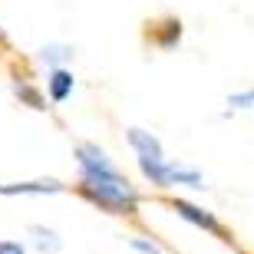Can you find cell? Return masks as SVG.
I'll return each mask as SVG.
<instances>
[{
    "instance_id": "obj_10",
    "label": "cell",
    "mask_w": 254,
    "mask_h": 254,
    "mask_svg": "<svg viewBox=\"0 0 254 254\" xmlns=\"http://www.w3.org/2000/svg\"><path fill=\"white\" fill-rule=\"evenodd\" d=\"M0 254H27V248L20 245V241H0Z\"/></svg>"
},
{
    "instance_id": "obj_6",
    "label": "cell",
    "mask_w": 254,
    "mask_h": 254,
    "mask_svg": "<svg viewBox=\"0 0 254 254\" xmlns=\"http://www.w3.org/2000/svg\"><path fill=\"white\" fill-rule=\"evenodd\" d=\"M172 185H189V189H205V179H201V172L195 169H185V165H169V189Z\"/></svg>"
},
{
    "instance_id": "obj_1",
    "label": "cell",
    "mask_w": 254,
    "mask_h": 254,
    "mask_svg": "<svg viewBox=\"0 0 254 254\" xmlns=\"http://www.w3.org/2000/svg\"><path fill=\"white\" fill-rule=\"evenodd\" d=\"M76 162H79V172H83V182H79V191H83L93 205L113 211V215H132L139 208V191L129 185L123 172L116 169L109 155H106L99 145L93 142H83L76 149Z\"/></svg>"
},
{
    "instance_id": "obj_4",
    "label": "cell",
    "mask_w": 254,
    "mask_h": 254,
    "mask_svg": "<svg viewBox=\"0 0 254 254\" xmlns=\"http://www.w3.org/2000/svg\"><path fill=\"white\" fill-rule=\"evenodd\" d=\"M63 191L57 179H43V182H17V185H0V195H53Z\"/></svg>"
},
{
    "instance_id": "obj_8",
    "label": "cell",
    "mask_w": 254,
    "mask_h": 254,
    "mask_svg": "<svg viewBox=\"0 0 254 254\" xmlns=\"http://www.w3.org/2000/svg\"><path fill=\"white\" fill-rule=\"evenodd\" d=\"M63 57H69L66 47H43V53H40V60L50 63V66H60V60H63Z\"/></svg>"
},
{
    "instance_id": "obj_3",
    "label": "cell",
    "mask_w": 254,
    "mask_h": 254,
    "mask_svg": "<svg viewBox=\"0 0 254 254\" xmlns=\"http://www.w3.org/2000/svg\"><path fill=\"white\" fill-rule=\"evenodd\" d=\"M172 208L179 211V218H185V221H191L195 228H205V231H211V235H225L221 231V225H218V218L211 215V211H205V208L191 205V201H172Z\"/></svg>"
},
{
    "instance_id": "obj_5",
    "label": "cell",
    "mask_w": 254,
    "mask_h": 254,
    "mask_svg": "<svg viewBox=\"0 0 254 254\" xmlns=\"http://www.w3.org/2000/svg\"><path fill=\"white\" fill-rule=\"evenodd\" d=\"M47 86H50V99H53V103H66L69 93H73V73L63 69V66H53Z\"/></svg>"
},
{
    "instance_id": "obj_11",
    "label": "cell",
    "mask_w": 254,
    "mask_h": 254,
    "mask_svg": "<svg viewBox=\"0 0 254 254\" xmlns=\"http://www.w3.org/2000/svg\"><path fill=\"white\" fill-rule=\"evenodd\" d=\"M132 248H135L139 254H162V248H159V245H149V241H139V238L132 241Z\"/></svg>"
},
{
    "instance_id": "obj_9",
    "label": "cell",
    "mask_w": 254,
    "mask_h": 254,
    "mask_svg": "<svg viewBox=\"0 0 254 254\" xmlns=\"http://www.w3.org/2000/svg\"><path fill=\"white\" fill-rule=\"evenodd\" d=\"M228 106H235V109H251L254 106V89L251 93H235L231 99H228Z\"/></svg>"
},
{
    "instance_id": "obj_2",
    "label": "cell",
    "mask_w": 254,
    "mask_h": 254,
    "mask_svg": "<svg viewBox=\"0 0 254 254\" xmlns=\"http://www.w3.org/2000/svg\"><path fill=\"white\" fill-rule=\"evenodd\" d=\"M129 145L135 149L139 155V169L142 175L152 182V185H159V189H169V165L172 162L165 159V152H162V142L145 129H129Z\"/></svg>"
},
{
    "instance_id": "obj_7",
    "label": "cell",
    "mask_w": 254,
    "mask_h": 254,
    "mask_svg": "<svg viewBox=\"0 0 254 254\" xmlns=\"http://www.w3.org/2000/svg\"><path fill=\"white\" fill-rule=\"evenodd\" d=\"M30 235H37V248H40V251H60V238H57V231H47V228L33 225V228H30Z\"/></svg>"
}]
</instances>
